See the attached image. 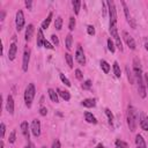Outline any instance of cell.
Wrapping results in <instances>:
<instances>
[{"label": "cell", "instance_id": "1", "mask_svg": "<svg viewBox=\"0 0 148 148\" xmlns=\"http://www.w3.org/2000/svg\"><path fill=\"white\" fill-rule=\"evenodd\" d=\"M138 119H139V116H138L135 108L130 105L127 109V125H128L130 131H132V132L135 131L136 125H138Z\"/></svg>", "mask_w": 148, "mask_h": 148}, {"label": "cell", "instance_id": "2", "mask_svg": "<svg viewBox=\"0 0 148 148\" xmlns=\"http://www.w3.org/2000/svg\"><path fill=\"white\" fill-rule=\"evenodd\" d=\"M35 93H36V90H35L34 84H29L27 86L26 90H24V102H26V105L28 108H30L31 104H33V101H34V97H35Z\"/></svg>", "mask_w": 148, "mask_h": 148}, {"label": "cell", "instance_id": "3", "mask_svg": "<svg viewBox=\"0 0 148 148\" xmlns=\"http://www.w3.org/2000/svg\"><path fill=\"white\" fill-rule=\"evenodd\" d=\"M107 5L109 7V14H110V27H117V12L115 3L111 1V0H108Z\"/></svg>", "mask_w": 148, "mask_h": 148}, {"label": "cell", "instance_id": "4", "mask_svg": "<svg viewBox=\"0 0 148 148\" xmlns=\"http://www.w3.org/2000/svg\"><path fill=\"white\" fill-rule=\"evenodd\" d=\"M15 24H16V29L20 31L23 29L24 27V15L22 11H18L16 12V18H15Z\"/></svg>", "mask_w": 148, "mask_h": 148}, {"label": "cell", "instance_id": "5", "mask_svg": "<svg viewBox=\"0 0 148 148\" xmlns=\"http://www.w3.org/2000/svg\"><path fill=\"white\" fill-rule=\"evenodd\" d=\"M29 61H30V49L26 48L24 52H23V61H22V69L23 72L28 71V66H29Z\"/></svg>", "mask_w": 148, "mask_h": 148}, {"label": "cell", "instance_id": "6", "mask_svg": "<svg viewBox=\"0 0 148 148\" xmlns=\"http://www.w3.org/2000/svg\"><path fill=\"white\" fill-rule=\"evenodd\" d=\"M75 59L80 65H85L86 64V57H85V52H84L81 45H78V49L75 51Z\"/></svg>", "mask_w": 148, "mask_h": 148}, {"label": "cell", "instance_id": "7", "mask_svg": "<svg viewBox=\"0 0 148 148\" xmlns=\"http://www.w3.org/2000/svg\"><path fill=\"white\" fill-rule=\"evenodd\" d=\"M133 74L135 78L142 77V69H141V65H140V61L138 58L133 59Z\"/></svg>", "mask_w": 148, "mask_h": 148}, {"label": "cell", "instance_id": "8", "mask_svg": "<svg viewBox=\"0 0 148 148\" xmlns=\"http://www.w3.org/2000/svg\"><path fill=\"white\" fill-rule=\"evenodd\" d=\"M16 52H18V45L15 43V36L13 38V43L10 45V50H8V59L10 60H14L16 57Z\"/></svg>", "mask_w": 148, "mask_h": 148}, {"label": "cell", "instance_id": "9", "mask_svg": "<svg viewBox=\"0 0 148 148\" xmlns=\"http://www.w3.org/2000/svg\"><path fill=\"white\" fill-rule=\"evenodd\" d=\"M136 79V82H138V92L140 94V96L142 98L146 97V85L143 84V80H142V77H139V78H135Z\"/></svg>", "mask_w": 148, "mask_h": 148}, {"label": "cell", "instance_id": "10", "mask_svg": "<svg viewBox=\"0 0 148 148\" xmlns=\"http://www.w3.org/2000/svg\"><path fill=\"white\" fill-rule=\"evenodd\" d=\"M123 37H124V39H125V42H126L127 46H128L131 50H135L136 45H135V42H134L133 37H132L131 35H128L126 31H123Z\"/></svg>", "mask_w": 148, "mask_h": 148}, {"label": "cell", "instance_id": "11", "mask_svg": "<svg viewBox=\"0 0 148 148\" xmlns=\"http://www.w3.org/2000/svg\"><path fill=\"white\" fill-rule=\"evenodd\" d=\"M31 132L34 134V136H39L41 134V123L38 119H34L31 123Z\"/></svg>", "mask_w": 148, "mask_h": 148}, {"label": "cell", "instance_id": "12", "mask_svg": "<svg viewBox=\"0 0 148 148\" xmlns=\"http://www.w3.org/2000/svg\"><path fill=\"white\" fill-rule=\"evenodd\" d=\"M139 124H140V127H141L143 131H148V116H147L145 112H141V113H140Z\"/></svg>", "mask_w": 148, "mask_h": 148}, {"label": "cell", "instance_id": "13", "mask_svg": "<svg viewBox=\"0 0 148 148\" xmlns=\"http://www.w3.org/2000/svg\"><path fill=\"white\" fill-rule=\"evenodd\" d=\"M6 109H7V111H8L10 115H13L14 113V100H13V96L12 95H8L7 96Z\"/></svg>", "mask_w": 148, "mask_h": 148}, {"label": "cell", "instance_id": "14", "mask_svg": "<svg viewBox=\"0 0 148 148\" xmlns=\"http://www.w3.org/2000/svg\"><path fill=\"white\" fill-rule=\"evenodd\" d=\"M122 5H123V8H124V13H125V16H126V20L128 23H131V26L133 28H135V24L132 22V19H131V15H130V11H128V7L127 5L125 4V1H122Z\"/></svg>", "mask_w": 148, "mask_h": 148}, {"label": "cell", "instance_id": "15", "mask_svg": "<svg viewBox=\"0 0 148 148\" xmlns=\"http://www.w3.org/2000/svg\"><path fill=\"white\" fill-rule=\"evenodd\" d=\"M135 145H136V148H147L146 141H145V139L142 138L141 134H136V136H135Z\"/></svg>", "mask_w": 148, "mask_h": 148}, {"label": "cell", "instance_id": "16", "mask_svg": "<svg viewBox=\"0 0 148 148\" xmlns=\"http://www.w3.org/2000/svg\"><path fill=\"white\" fill-rule=\"evenodd\" d=\"M34 24H28L27 29H26V41L27 42H30L31 38H33V34H34Z\"/></svg>", "mask_w": 148, "mask_h": 148}, {"label": "cell", "instance_id": "17", "mask_svg": "<svg viewBox=\"0 0 148 148\" xmlns=\"http://www.w3.org/2000/svg\"><path fill=\"white\" fill-rule=\"evenodd\" d=\"M44 35H43V29H38V31H37V46L38 48H41V46H43V44H44Z\"/></svg>", "mask_w": 148, "mask_h": 148}, {"label": "cell", "instance_id": "18", "mask_svg": "<svg viewBox=\"0 0 148 148\" xmlns=\"http://www.w3.org/2000/svg\"><path fill=\"white\" fill-rule=\"evenodd\" d=\"M21 131H22V134L24 135V138L29 139V125L27 122H22L21 124Z\"/></svg>", "mask_w": 148, "mask_h": 148}, {"label": "cell", "instance_id": "19", "mask_svg": "<svg viewBox=\"0 0 148 148\" xmlns=\"http://www.w3.org/2000/svg\"><path fill=\"white\" fill-rule=\"evenodd\" d=\"M82 105L86 108H94L96 105V101L94 98H86L82 101Z\"/></svg>", "mask_w": 148, "mask_h": 148}, {"label": "cell", "instance_id": "20", "mask_svg": "<svg viewBox=\"0 0 148 148\" xmlns=\"http://www.w3.org/2000/svg\"><path fill=\"white\" fill-rule=\"evenodd\" d=\"M85 118H86V120H87L88 123H90V124H96V123H97L95 116H94L92 112H88V111L85 112Z\"/></svg>", "mask_w": 148, "mask_h": 148}, {"label": "cell", "instance_id": "21", "mask_svg": "<svg viewBox=\"0 0 148 148\" xmlns=\"http://www.w3.org/2000/svg\"><path fill=\"white\" fill-rule=\"evenodd\" d=\"M52 16H53V14L52 13H49V15H48V18L43 21V23H42V29H48L49 28V26H50V23H51V20H52Z\"/></svg>", "mask_w": 148, "mask_h": 148}, {"label": "cell", "instance_id": "22", "mask_svg": "<svg viewBox=\"0 0 148 148\" xmlns=\"http://www.w3.org/2000/svg\"><path fill=\"white\" fill-rule=\"evenodd\" d=\"M73 10H74V13H75L77 15L80 13V6H81V1L80 0H73Z\"/></svg>", "mask_w": 148, "mask_h": 148}, {"label": "cell", "instance_id": "23", "mask_svg": "<svg viewBox=\"0 0 148 148\" xmlns=\"http://www.w3.org/2000/svg\"><path fill=\"white\" fill-rule=\"evenodd\" d=\"M57 92H58V94L60 95V97H61L62 100H65V101H69V100H71V95H69L68 92L61 90V89H57Z\"/></svg>", "mask_w": 148, "mask_h": 148}, {"label": "cell", "instance_id": "24", "mask_svg": "<svg viewBox=\"0 0 148 148\" xmlns=\"http://www.w3.org/2000/svg\"><path fill=\"white\" fill-rule=\"evenodd\" d=\"M113 73H115V75H116V78H120L122 77V72H120V67H119V65H118V62L117 61H115L113 62Z\"/></svg>", "mask_w": 148, "mask_h": 148}, {"label": "cell", "instance_id": "25", "mask_svg": "<svg viewBox=\"0 0 148 148\" xmlns=\"http://www.w3.org/2000/svg\"><path fill=\"white\" fill-rule=\"evenodd\" d=\"M48 93H49V96H50L51 101L54 102V103H58V95H57V93L53 89H51V88L48 90Z\"/></svg>", "mask_w": 148, "mask_h": 148}, {"label": "cell", "instance_id": "26", "mask_svg": "<svg viewBox=\"0 0 148 148\" xmlns=\"http://www.w3.org/2000/svg\"><path fill=\"white\" fill-rule=\"evenodd\" d=\"M72 43H73V37L71 34H68L66 36V39H65V44H66V48L67 50H71L72 49Z\"/></svg>", "mask_w": 148, "mask_h": 148}, {"label": "cell", "instance_id": "27", "mask_svg": "<svg viewBox=\"0 0 148 148\" xmlns=\"http://www.w3.org/2000/svg\"><path fill=\"white\" fill-rule=\"evenodd\" d=\"M101 68L103 69V72H104L105 74H108V73L110 72V65H109L105 60H101Z\"/></svg>", "mask_w": 148, "mask_h": 148}, {"label": "cell", "instance_id": "28", "mask_svg": "<svg viewBox=\"0 0 148 148\" xmlns=\"http://www.w3.org/2000/svg\"><path fill=\"white\" fill-rule=\"evenodd\" d=\"M61 27H62V19H61L60 16H58V18L56 19V21H54V28H56L57 30H60Z\"/></svg>", "mask_w": 148, "mask_h": 148}, {"label": "cell", "instance_id": "29", "mask_svg": "<svg viewBox=\"0 0 148 148\" xmlns=\"http://www.w3.org/2000/svg\"><path fill=\"white\" fill-rule=\"evenodd\" d=\"M126 73H127V79H128L130 84H133V82H134V74L130 71L128 67H126Z\"/></svg>", "mask_w": 148, "mask_h": 148}, {"label": "cell", "instance_id": "30", "mask_svg": "<svg viewBox=\"0 0 148 148\" xmlns=\"http://www.w3.org/2000/svg\"><path fill=\"white\" fill-rule=\"evenodd\" d=\"M59 77H60V80L62 81V84H64V85H66L67 87H71V81H69V80L62 73H60V74H59Z\"/></svg>", "mask_w": 148, "mask_h": 148}, {"label": "cell", "instance_id": "31", "mask_svg": "<svg viewBox=\"0 0 148 148\" xmlns=\"http://www.w3.org/2000/svg\"><path fill=\"white\" fill-rule=\"evenodd\" d=\"M116 148H128V145H127L125 141L117 140V141H116Z\"/></svg>", "mask_w": 148, "mask_h": 148}, {"label": "cell", "instance_id": "32", "mask_svg": "<svg viewBox=\"0 0 148 148\" xmlns=\"http://www.w3.org/2000/svg\"><path fill=\"white\" fill-rule=\"evenodd\" d=\"M65 59H66L68 66H69L71 68H73V58H72V56H71L69 53H66V54H65Z\"/></svg>", "mask_w": 148, "mask_h": 148}, {"label": "cell", "instance_id": "33", "mask_svg": "<svg viewBox=\"0 0 148 148\" xmlns=\"http://www.w3.org/2000/svg\"><path fill=\"white\" fill-rule=\"evenodd\" d=\"M15 140H16V131H15V130H13V131L11 132V134H10V139H8V141H10V143H14V142H15Z\"/></svg>", "mask_w": 148, "mask_h": 148}, {"label": "cell", "instance_id": "34", "mask_svg": "<svg viewBox=\"0 0 148 148\" xmlns=\"http://www.w3.org/2000/svg\"><path fill=\"white\" fill-rule=\"evenodd\" d=\"M105 115L108 116V118H109V123H110V125H113V115L111 113V111L109 110V109H105Z\"/></svg>", "mask_w": 148, "mask_h": 148}, {"label": "cell", "instance_id": "35", "mask_svg": "<svg viewBox=\"0 0 148 148\" xmlns=\"http://www.w3.org/2000/svg\"><path fill=\"white\" fill-rule=\"evenodd\" d=\"M68 28H69L71 31L74 30V28H75V19H74L73 16L69 18V24H68Z\"/></svg>", "mask_w": 148, "mask_h": 148}, {"label": "cell", "instance_id": "36", "mask_svg": "<svg viewBox=\"0 0 148 148\" xmlns=\"http://www.w3.org/2000/svg\"><path fill=\"white\" fill-rule=\"evenodd\" d=\"M115 41H116V46L120 50V51H123V44H122V41H120V37L119 36H117V37H115Z\"/></svg>", "mask_w": 148, "mask_h": 148}, {"label": "cell", "instance_id": "37", "mask_svg": "<svg viewBox=\"0 0 148 148\" xmlns=\"http://www.w3.org/2000/svg\"><path fill=\"white\" fill-rule=\"evenodd\" d=\"M108 49H109V51L110 52H115V44H113V42L111 41V38H109L108 39Z\"/></svg>", "mask_w": 148, "mask_h": 148}, {"label": "cell", "instance_id": "38", "mask_svg": "<svg viewBox=\"0 0 148 148\" xmlns=\"http://www.w3.org/2000/svg\"><path fill=\"white\" fill-rule=\"evenodd\" d=\"M87 33H88L90 36L95 35V28H94V26H88V27H87Z\"/></svg>", "mask_w": 148, "mask_h": 148}, {"label": "cell", "instance_id": "39", "mask_svg": "<svg viewBox=\"0 0 148 148\" xmlns=\"http://www.w3.org/2000/svg\"><path fill=\"white\" fill-rule=\"evenodd\" d=\"M75 77H77V79L82 80V78H84V74H82V72H81L80 69H75Z\"/></svg>", "mask_w": 148, "mask_h": 148}, {"label": "cell", "instance_id": "40", "mask_svg": "<svg viewBox=\"0 0 148 148\" xmlns=\"http://www.w3.org/2000/svg\"><path fill=\"white\" fill-rule=\"evenodd\" d=\"M51 41H52V43L57 46V45H59V39H58V36H56V35H52L51 36Z\"/></svg>", "mask_w": 148, "mask_h": 148}, {"label": "cell", "instance_id": "41", "mask_svg": "<svg viewBox=\"0 0 148 148\" xmlns=\"http://www.w3.org/2000/svg\"><path fill=\"white\" fill-rule=\"evenodd\" d=\"M43 46H44V48H46V49H50V50H53V48H54V46H53L52 44H50V42H48L46 39L44 41V44H43Z\"/></svg>", "mask_w": 148, "mask_h": 148}, {"label": "cell", "instance_id": "42", "mask_svg": "<svg viewBox=\"0 0 148 148\" xmlns=\"http://www.w3.org/2000/svg\"><path fill=\"white\" fill-rule=\"evenodd\" d=\"M0 128H1V138H4L5 136V132H6V126H5L4 123L0 124Z\"/></svg>", "mask_w": 148, "mask_h": 148}, {"label": "cell", "instance_id": "43", "mask_svg": "<svg viewBox=\"0 0 148 148\" xmlns=\"http://www.w3.org/2000/svg\"><path fill=\"white\" fill-rule=\"evenodd\" d=\"M90 87H92V81H90V80H87V81L84 84V88H85V89H89Z\"/></svg>", "mask_w": 148, "mask_h": 148}, {"label": "cell", "instance_id": "44", "mask_svg": "<svg viewBox=\"0 0 148 148\" xmlns=\"http://www.w3.org/2000/svg\"><path fill=\"white\" fill-rule=\"evenodd\" d=\"M52 148H61L60 141H59V140H56V141L53 142V145H52Z\"/></svg>", "mask_w": 148, "mask_h": 148}, {"label": "cell", "instance_id": "45", "mask_svg": "<svg viewBox=\"0 0 148 148\" xmlns=\"http://www.w3.org/2000/svg\"><path fill=\"white\" fill-rule=\"evenodd\" d=\"M39 113H41L42 116H46V113H48V109H46V108H41Z\"/></svg>", "mask_w": 148, "mask_h": 148}, {"label": "cell", "instance_id": "46", "mask_svg": "<svg viewBox=\"0 0 148 148\" xmlns=\"http://www.w3.org/2000/svg\"><path fill=\"white\" fill-rule=\"evenodd\" d=\"M145 85H146V88L148 89V74H145Z\"/></svg>", "mask_w": 148, "mask_h": 148}, {"label": "cell", "instance_id": "47", "mask_svg": "<svg viewBox=\"0 0 148 148\" xmlns=\"http://www.w3.org/2000/svg\"><path fill=\"white\" fill-rule=\"evenodd\" d=\"M31 4H33V3H31V1H29V0H27V1H26V6H27V8H28V10H30V8H31Z\"/></svg>", "mask_w": 148, "mask_h": 148}, {"label": "cell", "instance_id": "48", "mask_svg": "<svg viewBox=\"0 0 148 148\" xmlns=\"http://www.w3.org/2000/svg\"><path fill=\"white\" fill-rule=\"evenodd\" d=\"M26 148H35V145H34L33 142H29V143L26 146Z\"/></svg>", "mask_w": 148, "mask_h": 148}, {"label": "cell", "instance_id": "49", "mask_svg": "<svg viewBox=\"0 0 148 148\" xmlns=\"http://www.w3.org/2000/svg\"><path fill=\"white\" fill-rule=\"evenodd\" d=\"M145 49L148 51V38H145Z\"/></svg>", "mask_w": 148, "mask_h": 148}, {"label": "cell", "instance_id": "50", "mask_svg": "<svg viewBox=\"0 0 148 148\" xmlns=\"http://www.w3.org/2000/svg\"><path fill=\"white\" fill-rule=\"evenodd\" d=\"M102 8H103V15L105 16V4L104 3H102Z\"/></svg>", "mask_w": 148, "mask_h": 148}, {"label": "cell", "instance_id": "51", "mask_svg": "<svg viewBox=\"0 0 148 148\" xmlns=\"http://www.w3.org/2000/svg\"><path fill=\"white\" fill-rule=\"evenodd\" d=\"M4 18H5V13H4V12H1V14H0V20L3 21V20H4Z\"/></svg>", "mask_w": 148, "mask_h": 148}, {"label": "cell", "instance_id": "52", "mask_svg": "<svg viewBox=\"0 0 148 148\" xmlns=\"http://www.w3.org/2000/svg\"><path fill=\"white\" fill-rule=\"evenodd\" d=\"M95 148H104V146H103L102 143H98V145H97V146H96Z\"/></svg>", "mask_w": 148, "mask_h": 148}, {"label": "cell", "instance_id": "53", "mask_svg": "<svg viewBox=\"0 0 148 148\" xmlns=\"http://www.w3.org/2000/svg\"><path fill=\"white\" fill-rule=\"evenodd\" d=\"M42 148H46V147H45V146H43V147H42Z\"/></svg>", "mask_w": 148, "mask_h": 148}]
</instances>
